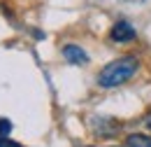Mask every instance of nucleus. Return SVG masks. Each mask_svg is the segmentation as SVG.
I'll return each mask as SVG.
<instances>
[{
  "label": "nucleus",
  "instance_id": "nucleus-4",
  "mask_svg": "<svg viewBox=\"0 0 151 147\" xmlns=\"http://www.w3.org/2000/svg\"><path fill=\"white\" fill-rule=\"evenodd\" d=\"M126 143H128V147H151V138L144 133H130L126 138Z\"/></svg>",
  "mask_w": 151,
  "mask_h": 147
},
{
  "label": "nucleus",
  "instance_id": "nucleus-6",
  "mask_svg": "<svg viewBox=\"0 0 151 147\" xmlns=\"http://www.w3.org/2000/svg\"><path fill=\"white\" fill-rule=\"evenodd\" d=\"M0 147H23V145L14 143V140H7V138H0Z\"/></svg>",
  "mask_w": 151,
  "mask_h": 147
},
{
  "label": "nucleus",
  "instance_id": "nucleus-2",
  "mask_svg": "<svg viewBox=\"0 0 151 147\" xmlns=\"http://www.w3.org/2000/svg\"><path fill=\"white\" fill-rule=\"evenodd\" d=\"M135 35H137V33H135V28H132L128 21H116L112 26V31H109V37H112L114 42H121V44L135 40Z\"/></svg>",
  "mask_w": 151,
  "mask_h": 147
},
{
  "label": "nucleus",
  "instance_id": "nucleus-3",
  "mask_svg": "<svg viewBox=\"0 0 151 147\" xmlns=\"http://www.w3.org/2000/svg\"><path fill=\"white\" fill-rule=\"evenodd\" d=\"M63 56H65L70 63H75V65L88 63V54H86L81 47H77V44H65V47H63Z\"/></svg>",
  "mask_w": 151,
  "mask_h": 147
},
{
  "label": "nucleus",
  "instance_id": "nucleus-1",
  "mask_svg": "<svg viewBox=\"0 0 151 147\" xmlns=\"http://www.w3.org/2000/svg\"><path fill=\"white\" fill-rule=\"evenodd\" d=\"M137 58L135 56H121L112 63H107L100 75H98V84L102 89H114V87H121L123 82H128L132 75L137 73Z\"/></svg>",
  "mask_w": 151,
  "mask_h": 147
},
{
  "label": "nucleus",
  "instance_id": "nucleus-7",
  "mask_svg": "<svg viewBox=\"0 0 151 147\" xmlns=\"http://www.w3.org/2000/svg\"><path fill=\"white\" fill-rule=\"evenodd\" d=\"M144 124H147V129H151V112L147 114V119H144Z\"/></svg>",
  "mask_w": 151,
  "mask_h": 147
},
{
  "label": "nucleus",
  "instance_id": "nucleus-5",
  "mask_svg": "<svg viewBox=\"0 0 151 147\" xmlns=\"http://www.w3.org/2000/svg\"><path fill=\"white\" fill-rule=\"evenodd\" d=\"M9 131H12V122L0 117V138H7V135H9Z\"/></svg>",
  "mask_w": 151,
  "mask_h": 147
}]
</instances>
